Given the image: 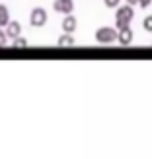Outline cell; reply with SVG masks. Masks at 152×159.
<instances>
[{
    "instance_id": "obj_8",
    "label": "cell",
    "mask_w": 152,
    "mask_h": 159,
    "mask_svg": "<svg viewBox=\"0 0 152 159\" xmlns=\"http://www.w3.org/2000/svg\"><path fill=\"white\" fill-rule=\"evenodd\" d=\"M8 23H10V10L8 6L0 4V27H6Z\"/></svg>"
},
{
    "instance_id": "obj_11",
    "label": "cell",
    "mask_w": 152,
    "mask_h": 159,
    "mask_svg": "<svg viewBox=\"0 0 152 159\" xmlns=\"http://www.w3.org/2000/svg\"><path fill=\"white\" fill-rule=\"evenodd\" d=\"M12 45H14V47H26L27 41H26L23 37H16V39H12Z\"/></svg>"
},
{
    "instance_id": "obj_1",
    "label": "cell",
    "mask_w": 152,
    "mask_h": 159,
    "mask_svg": "<svg viewBox=\"0 0 152 159\" xmlns=\"http://www.w3.org/2000/svg\"><path fill=\"white\" fill-rule=\"evenodd\" d=\"M133 18H135V10H133L131 4H125V6H117L115 8V27L117 29L129 27Z\"/></svg>"
},
{
    "instance_id": "obj_4",
    "label": "cell",
    "mask_w": 152,
    "mask_h": 159,
    "mask_svg": "<svg viewBox=\"0 0 152 159\" xmlns=\"http://www.w3.org/2000/svg\"><path fill=\"white\" fill-rule=\"evenodd\" d=\"M53 10L59 12V14H62V16L72 14L74 2H72V0H55V2H53Z\"/></svg>"
},
{
    "instance_id": "obj_14",
    "label": "cell",
    "mask_w": 152,
    "mask_h": 159,
    "mask_svg": "<svg viewBox=\"0 0 152 159\" xmlns=\"http://www.w3.org/2000/svg\"><path fill=\"white\" fill-rule=\"evenodd\" d=\"M150 4H152V0H139V6L140 8H148Z\"/></svg>"
},
{
    "instance_id": "obj_3",
    "label": "cell",
    "mask_w": 152,
    "mask_h": 159,
    "mask_svg": "<svg viewBox=\"0 0 152 159\" xmlns=\"http://www.w3.org/2000/svg\"><path fill=\"white\" fill-rule=\"evenodd\" d=\"M47 20H49L47 10H45V8H41V6L33 8V10H31V14H29V23H31V27H43L45 23H47Z\"/></svg>"
},
{
    "instance_id": "obj_9",
    "label": "cell",
    "mask_w": 152,
    "mask_h": 159,
    "mask_svg": "<svg viewBox=\"0 0 152 159\" xmlns=\"http://www.w3.org/2000/svg\"><path fill=\"white\" fill-rule=\"evenodd\" d=\"M74 43H76V41H74L72 33H65V35H61V37H59V41H57L59 47H70V45H74Z\"/></svg>"
},
{
    "instance_id": "obj_5",
    "label": "cell",
    "mask_w": 152,
    "mask_h": 159,
    "mask_svg": "<svg viewBox=\"0 0 152 159\" xmlns=\"http://www.w3.org/2000/svg\"><path fill=\"white\" fill-rule=\"evenodd\" d=\"M61 27H62V31H65V33H74L76 27H78V20L74 18L72 14H66L65 20L61 21Z\"/></svg>"
},
{
    "instance_id": "obj_13",
    "label": "cell",
    "mask_w": 152,
    "mask_h": 159,
    "mask_svg": "<svg viewBox=\"0 0 152 159\" xmlns=\"http://www.w3.org/2000/svg\"><path fill=\"white\" fill-rule=\"evenodd\" d=\"M119 2H121V0H103V4H105L107 8H117Z\"/></svg>"
},
{
    "instance_id": "obj_10",
    "label": "cell",
    "mask_w": 152,
    "mask_h": 159,
    "mask_svg": "<svg viewBox=\"0 0 152 159\" xmlns=\"http://www.w3.org/2000/svg\"><path fill=\"white\" fill-rule=\"evenodd\" d=\"M142 27H145V31L152 33V16H146V18L142 20Z\"/></svg>"
},
{
    "instance_id": "obj_12",
    "label": "cell",
    "mask_w": 152,
    "mask_h": 159,
    "mask_svg": "<svg viewBox=\"0 0 152 159\" xmlns=\"http://www.w3.org/2000/svg\"><path fill=\"white\" fill-rule=\"evenodd\" d=\"M8 41V35H6V29L4 27H0V47H4Z\"/></svg>"
},
{
    "instance_id": "obj_7",
    "label": "cell",
    "mask_w": 152,
    "mask_h": 159,
    "mask_svg": "<svg viewBox=\"0 0 152 159\" xmlns=\"http://www.w3.org/2000/svg\"><path fill=\"white\" fill-rule=\"evenodd\" d=\"M133 29L131 25L129 27H123V29H119V35H117V41L121 43V45H131L133 43Z\"/></svg>"
},
{
    "instance_id": "obj_15",
    "label": "cell",
    "mask_w": 152,
    "mask_h": 159,
    "mask_svg": "<svg viewBox=\"0 0 152 159\" xmlns=\"http://www.w3.org/2000/svg\"><path fill=\"white\" fill-rule=\"evenodd\" d=\"M127 4H131V6H135V4H139V0H125Z\"/></svg>"
},
{
    "instance_id": "obj_6",
    "label": "cell",
    "mask_w": 152,
    "mask_h": 159,
    "mask_svg": "<svg viewBox=\"0 0 152 159\" xmlns=\"http://www.w3.org/2000/svg\"><path fill=\"white\" fill-rule=\"evenodd\" d=\"M4 29H6L8 39H16V37H20V35H22V23H20V21H16V20H10V23H8Z\"/></svg>"
},
{
    "instance_id": "obj_2",
    "label": "cell",
    "mask_w": 152,
    "mask_h": 159,
    "mask_svg": "<svg viewBox=\"0 0 152 159\" xmlns=\"http://www.w3.org/2000/svg\"><path fill=\"white\" fill-rule=\"evenodd\" d=\"M117 35H119V29L117 27H109V25H103L96 29V41L100 45H109L117 41Z\"/></svg>"
}]
</instances>
